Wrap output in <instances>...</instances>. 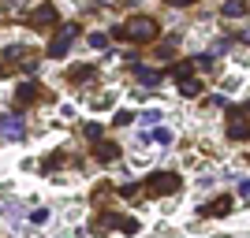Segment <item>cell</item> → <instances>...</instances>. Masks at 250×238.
Segmentation results:
<instances>
[{
	"label": "cell",
	"instance_id": "30bf717a",
	"mask_svg": "<svg viewBox=\"0 0 250 238\" xmlns=\"http://www.w3.org/2000/svg\"><path fill=\"white\" fill-rule=\"evenodd\" d=\"M190 71H194V63H179V67H176V78H190Z\"/></svg>",
	"mask_w": 250,
	"mask_h": 238
},
{
	"label": "cell",
	"instance_id": "52a82bcc",
	"mask_svg": "<svg viewBox=\"0 0 250 238\" xmlns=\"http://www.w3.org/2000/svg\"><path fill=\"white\" fill-rule=\"evenodd\" d=\"M116 153H120V145H108V142H101V149H97V156H101V160H112Z\"/></svg>",
	"mask_w": 250,
	"mask_h": 238
},
{
	"label": "cell",
	"instance_id": "7a4b0ae2",
	"mask_svg": "<svg viewBox=\"0 0 250 238\" xmlns=\"http://www.w3.org/2000/svg\"><path fill=\"white\" fill-rule=\"evenodd\" d=\"M124 37H135V41H153L157 37V22L153 19H135L131 30H124Z\"/></svg>",
	"mask_w": 250,
	"mask_h": 238
},
{
	"label": "cell",
	"instance_id": "4fadbf2b",
	"mask_svg": "<svg viewBox=\"0 0 250 238\" xmlns=\"http://www.w3.org/2000/svg\"><path fill=\"white\" fill-rule=\"evenodd\" d=\"M224 11H228V15H239V11H243V0H231V4H228Z\"/></svg>",
	"mask_w": 250,
	"mask_h": 238
},
{
	"label": "cell",
	"instance_id": "9a60e30c",
	"mask_svg": "<svg viewBox=\"0 0 250 238\" xmlns=\"http://www.w3.org/2000/svg\"><path fill=\"white\" fill-rule=\"evenodd\" d=\"M0 71H4V67H0Z\"/></svg>",
	"mask_w": 250,
	"mask_h": 238
},
{
	"label": "cell",
	"instance_id": "7c38bea8",
	"mask_svg": "<svg viewBox=\"0 0 250 238\" xmlns=\"http://www.w3.org/2000/svg\"><path fill=\"white\" fill-rule=\"evenodd\" d=\"M120 227H124L127 235H135V231H138V223H135V220H120Z\"/></svg>",
	"mask_w": 250,
	"mask_h": 238
},
{
	"label": "cell",
	"instance_id": "8fae6325",
	"mask_svg": "<svg viewBox=\"0 0 250 238\" xmlns=\"http://www.w3.org/2000/svg\"><path fill=\"white\" fill-rule=\"evenodd\" d=\"M30 220H34V223H45V220H49V208H34Z\"/></svg>",
	"mask_w": 250,
	"mask_h": 238
},
{
	"label": "cell",
	"instance_id": "ba28073f",
	"mask_svg": "<svg viewBox=\"0 0 250 238\" xmlns=\"http://www.w3.org/2000/svg\"><path fill=\"white\" fill-rule=\"evenodd\" d=\"M198 90H202V82H194V78L183 82V97H198Z\"/></svg>",
	"mask_w": 250,
	"mask_h": 238
},
{
	"label": "cell",
	"instance_id": "3957f363",
	"mask_svg": "<svg viewBox=\"0 0 250 238\" xmlns=\"http://www.w3.org/2000/svg\"><path fill=\"white\" fill-rule=\"evenodd\" d=\"M0 130H4L8 138H22L26 134V123H22L19 115H0Z\"/></svg>",
	"mask_w": 250,
	"mask_h": 238
},
{
	"label": "cell",
	"instance_id": "6da1fadb",
	"mask_svg": "<svg viewBox=\"0 0 250 238\" xmlns=\"http://www.w3.org/2000/svg\"><path fill=\"white\" fill-rule=\"evenodd\" d=\"M172 190H179V175H172V171H157V175L146 183V194H149V197L172 194Z\"/></svg>",
	"mask_w": 250,
	"mask_h": 238
},
{
	"label": "cell",
	"instance_id": "8992f818",
	"mask_svg": "<svg viewBox=\"0 0 250 238\" xmlns=\"http://www.w3.org/2000/svg\"><path fill=\"white\" fill-rule=\"evenodd\" d=\"M231 138H239V142H247V119H243V112H239V119L231 123Z\"/></svg>",
	"mask_w": 250,
	"mask_h": 238
},
{
	"label": "cell",
	"instance_id": "277c9868",
	"mask_svg": "<svg viewBox=\"0 0 250 238\" xmlns=\"http://www.w3.org/2000/svg\"><path fill=\"white\" fill-rule=\"evenodd\" d=\"M71 37H75V26H67V30L60 34V41H52V56H63L67 45H71Z\"/></svg>",
	"mask_w": 250,
	"mask_h": 238
},
{
	"label": "cell",
	"instance_id": "5bb4252c",
	"mask_svg": "<svg viewBox=\"0 0 250 238\" xmlns=\"http://www.w3.org/2000/svg\"><path fill=\"white\" fill-rule=\"evenodd\" d=\"M172 4H194V0H172Z\"/></svg>",
	"mask_w": 250,
	"mask_h": 238
},
{
	"label": "cell",
	"instance_id": "9c48e42d",
	"mask_svg": "<svg viewBox=\"0 0 250 238\" xmlns=\"http://www.w3.org/2000/svg\"><path fill=\"white\" fill-rule=\"evenodd\" d=\"M52 19V8H49V4H45V8H38V11H34V22H49Z\"/></svg>",
	"mask_w": 250,
	"mask_h": 238
},
{
	"label": "cell",
	"instance_id": "5b68a950",
	"mask_svg": "<svg viewBox=\"0 0 250 238\" xmlns=\"http://www.w3.org/2000/svg\"><path fill=\"white\" fill-rule=\"evenodd\" d=\"M206 212H209V216H228V212H231V197H217Z\"/></svg>",
	"mask_w": 250,
	"mask_h": 238
}]
</instances>
